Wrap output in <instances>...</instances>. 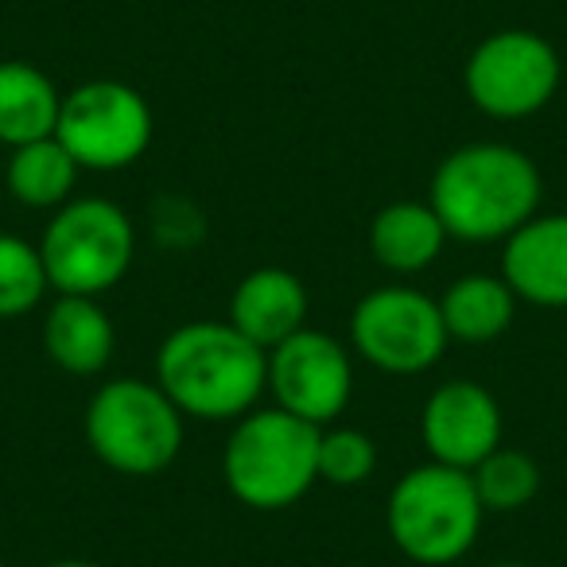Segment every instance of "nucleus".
Wrapping results in <instances>:
<instances>
[{
	"mask_svg": "<svg viewBox=\"0 0 567 567\" xmlns=\"http://www.w3.org/2000/svg\"><path fill=\"white\" fill-rule=\"evenodd\" d=\"M156 385L190 420H241L268 389V354L234 323H183L159 347Z\"/></svg>",
	"mask_w": 567,
	"mask_h": 567,
	"instance_id": "f257e3e1",
	"label": "nucleus"
},
{
	"mask_svg": "<svg viewBox=\"0 0 567 567\" xmlns=\"http://www.w3.org/2000/svg\"><path fill=\"white\" fill-rule=\"evenodd\" d=\"M427 203L447 237L505 241L540 206V172L513 144H463L435 167Z\"/></svg>",
	"mask_w": 567,
	"mask_h": 567,
	"instance_id": "f03ea898",
	"label": "nucleus"
},
{
	"mask_svg": "<svg viewBox=\"0 0 567 567\" xmlns=\"http://www.w3.org/2000/svg\"><path fill=\"white\" fill-rule=\"evenodd\" d=\"M319 432L284 409L245 412L221 451L229 494L260 513L296 505L319 482Z\"/></svg>",
	"mask_w": 567,
	"mask_h": 567,
	"instance_id": "7ed1b4c3",
	"label": "nucleus"
},
{
	"mask_svg": "<svg viewBox=\"0 0 567 567\" xmlns=\"http://www.w3.org/2000/svg\"><path fill=\"white\" fill-rule=\"evenodd\" d=\"M478 489L471 471L424 463L393 486L385 505V525L393 544L424 567L455 564L474 548L482 528Z\"/></svg>",
	"mask_w": 567,
	"mask_h": 567,
	"instance_id": "20e7f679",
	"label": "nucleus"
},
{
	"mask_svg": "<svg viewBox=\"0 0 567 567\" xmlns=\"http://www.w3.org/2000/svg\"><path fill=\"white\" fill-rule=\"evenodd\" d=\"M86 443L110 471L128 478L164 474L179 458L183 412L167 401L156 381H105L86 404Z\"/></svg>",
	"mask_w": 567,
	"mask_h": 567,
	"instance_id": "39448f33",
	"label": "nucleus"
},
{
	"mask_svg": "<svg viewBox=\"0 0 567 567\" xmlns=\"http://www.w3.org/2000/svg\"><path fill=\"white\" fill-rule=\"evenodd\" d=\"M136 229L110 198H71L51 214L40 257L59 296H102L128 272Z\"/></svg>",
	"mask_w": 567,
	"mask_h": 567,
	"instance_id": "423d86ee",
	"label": "nucleus"
},
{
	"mask_svg": "<svg viewBox=\"0 0 567 567\" xmlns=\"http://www.w3.org/2000/svg\"><path fill=\"white\" fill-rule=\"evenodd\" d=\"M55 141L86 172H121L152 144V110L141 90L117 79L82 82L63 97Z\"/></svg>",
	"mask_w": 567,
	"mask_h": 567,
	"instance_id": "0eeeda50",
	"label": "nucleus"
},
{
	"mask_svg": "<svg viewBox=\"0 0 567 567\" xmlns=\"http://www.w3.org/2000/svg\"><path fill=\"white\" fill-rule=\"evenodd\" d=\"M559 79H564V66H559L556 48L525 28L486 35L463 66L466 97L497 121H520L540 113L556 97Z\"/></svg>",
	"mask_w": 567,
	"mask_h": 567,
	"instance_id": "6e6552de",
	"label": "nucleus"
},
{
	"mask_svg": "<svg viewBox=\"0 0 567 567\" xmlns=\"http://www.w3.org/2000/svg\"><path fill=\"white\" fill-rule=\"evenodd\" d=\"M350 342L385 373H424L447 350L440 303L416 288H378L350 316Z\"/></svg>",
	"mask_w": 567,
	"mask_h": 567,
	"instance_id": "1a4fd4ad",
	"label": "nucleus"
},
{
	"mask_svg": "<svg viewBox=\"0 0 567 567\" xmlns=\"http://www.w3.org/2000/svg\"><path fill=\"white\" fill-rule=\"evenodd\" d=\"M268 393L276 396V409L316 427L331 424L354 393L347 347L327 331H296L268 350Z\"/></svg>",
	"mask_w": 567,
	"mask_h": 567,
	"instance_id": "9d476101",
	"label": "nucleus"
},
{
	"mask_svg": "<svg viewBox=\"0 0 567 567\" xmlns=\"http://www.w3.org/2000/svg\"><path fill=\"white\" fill-rule=\"evenodd\" d=\"M420 435L432 463L474 471L489 451L502 447V409L489 389L474 381H447L427 396Z\"/></svg>",
	"mask_w": 567,
	"mask_h": 567,
	"instance_id": "9b49d317",
	"label": "nucleus"
},
{
	"mask_svg": "<svg viewBox=\"0 0 567 567\" xmlns=\"http://www.w3.org/2000/svg\"><path fill=\"white\" fill-rule=\"evenodd\" d=\"M502 280L536 308H567V214H533L505 237Z\"/></svg>",
	"mask_w": 567,
	"mask_h": 567,
	"instance_id": "f8f14e48",
	"label": "nucleus"
},
{
	"mask_svg": "<svg viewBox=\"0 0 567 567\" xmlns=\"http://www.w3.org/2000/svg\"><path fill=\"white\" fill-rule=\"evenodd\" d=\"M303 319H308V288L288 268H252L229 296V323L265 354L303 331Z\"/></svg>",
	"mask_w": 567,
	"mask_h": 567,
	"instance_id": "ddd939ff",
	"label": "nucleus"
},
{
	"mask_svg": "<svg viewBox=\"0 0 567 567\" xmlns=\"http://www.w3.org/2000/svg\"><path fill=\"white\" fill-rule=\"evenodd\" d=\"M117 331L97 296H59L43 319V350L63 373L94 378L110 365Z\"/></svg>",
	"mask_w": 567,
	"mask_h": 567,
	"instance_id": "4468645a",
	"label": "nucleus"
},
{
	"mask_svg": "<svg viewBox=\"0 0 567 567\" xmlns=\"http://www.w3.org/2000/svg\"><path fill=\"white\" fill-rule=\"evenodd\" d=\"M447 229L432 203H389L370 221V252L389 272H424L443 252Z\"/></svg>",
	"mask_w": 567,
	"mask_h": 567,
	"instance_id": "2eb2a0df",
	"label": "nucleus"
},
{
	"mask_svg": "<svg viewBox=\"0 0 567 567\" xmlns=\"http://www.w3.org/2000/svg\"><path fill=\"white\" fill-rule=\"evenodd\" d=\"M59 110H63V94L40 66L20 59L0 63V144L20 148V144L55 136Z\"/></svg>",
	"mask_w": 567,
	"mask_h": 567,
	"instance_id": "dca6fc26",
	"label": "nucleus"
},
{
	"mask_svg": "<svg viewBox=\"0 0 567 567\" xmlns=\"http://www.w3.org/2000/svg\"><path fill=\"white\" fill-rule=\"evenodd\" d=\"M513 311H517V296L502 276L471 272L458 276L440 300V316L447 327V339L458 342H494L497 334L509 331Z\"/></svg>",
	"mask_w": 567,
	"mask_h": 567,
	"instance_id": "f3484780",
	"label": "nucleus"
},
{
	"mask_svg": "<svg viewBox=\"0 0 567 567\" xmlns=\"http://www.w3.org/2000/svg\"><path fill=\"white\" fill-rule=\"evenodd\" d=\"M82 167L71 159V152L48 136V141H32L12 148L9 167H4V183H9L12 198L35 210H59L63 203H71L74 179Z\"/></svg>",
	"mask_w": 567,
	"mask_h": 567,
	"instance_id": "a211bd4d",
	"label": "nucleus"
},
{
	"mask_svg": "<svg viewBox=\"0 0 567 567\" xmlns=\"http://www.w3.org/2000/svg\"><path fill=\"white\" fill-rule=\"evenodd\" d=\"M478 502L486 513H517L540 489V466L517 447H497L471 471Z\"/></svg>",
	"mask_w": 567,
	"mask_h": 567,
	"instance_id": "6ab92c4d",
	"label": "nucleus"
},
{
	"mask_svg": "<svg viewBox=\"0 0 567 567\" xmlns=\"http://www.w3.org/2000/svg\"><path fill=\"white\" fill-rule=\"evenodd\" d=\"M48 268L40 245L17 234H0V319H20L48 292Z\"/></svg>",
	"mask_w": 567,
	"mask_h": 567,
	"instance_id": "aec40b11",
	"label": "nucleus"
},
{
	"mask_svg": "<svg viewBox=\"0 0 567 567\" xmlns=\"http://www.w3.org/2000/svg\"><path fill=\"white\" fill-rule=\"evenodd\" d=\"M378 466V447L358 427L319 432V478L331 486H362Z\"/></svg>",
	"mask_w": 567,
	"mask_h": 567,
	"instance_id": "412c9836",
	"label": "nucleus"
},
{
	"mask_svg": "<svg viewBox=\"0 0 567 567\" xmlns=\"http://www.w3.org/2000/svg\"><path fill=\"white\" fill-rule=\"evenodd\" d=\"M48 567H102V564H90V559H55Z\"/></svg>",
	"mask_w": 567,
	"mask_h": 567,
	"instance_id": "4be33fe9",
	"label": "nucleus"
},
{
	"mask_svg": "<svg viewBox=\"0 0 567 567\" xmlns=\"http://www.w3.org/2000/svg\"><path fill=\"white\" fill-rule=\"evenodd\" d=\"M494 567H525V564H494Z\"/></svg>",
	"mask_w": 567,
	"mask_h": 567,
	"instance_id": "5701e85b",
	"label": "nucleus"
},
{
	"mask_svg": "<svg viewBox=\"0 0 567 567\" xmlns=\"http://www.w3.org/2000/svg\"><path fill=\"white\" fill-rule=\"evenodd\" d=\"M0 567H4V564H0Z\"/></svg>",
	"mask_w": 567,
	"mask_h": 567,
	"instance_id": "b1692460",
	"label": "nucleus"
}]
</instances>
